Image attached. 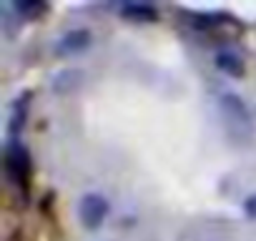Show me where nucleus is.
Instances as JSON below:
<instances>
[{
    "mask_svg": "<svg viewBox=\"0 0 256 241\" xmlns=\"http://www.w3.org/2000/svg\"><path fill=\"white\" fill-rule=\"evenodd\" d=\"M218 110L226 120V126L238 136V138H251L254 136V110L246 103V98L236 90H224L218 96Z\"/></svg>",
    "mask_w": 256,
    "mask_h": 241,
    "instance_id": "1",
    "label": "nucleus"
},
{
    "mask_svg": "<svg viewBox=\"0 0 256 241\" xmlns=\"http://www.w3.org/2000/svg\"><path fill=\"white\" fill-rule=\"evenodd\" d=\"M76 214H78V221L86 231L96 234L103 228L108 214H110V201L100 194V191H86L80 198H78V206H76Z\"/></svg>",
    "mask_w": 256,
    "mask_h": 241,
    "instance_id": "2",
    "label": "nucleus"
},
{
    "mask_svg": "<svg viewBox=\"0 0 256 241\" xmlns=\"http://www.w3.org/2000/svg\"><path fill=\"white\" fill-rule=\"evenodd\" d=\"M6 174H8L13 186H18V188L28 186V178H30V154H28L26 144L18 141V138H10L6 144Z\"/></svg>",
    "mask_w": 256,
    "mask_h": 241,
    "instance_id": "3",
    "label": "nucleus"
},
{
    "mask_svg": "<svg viewBox=\"0 0 256 241\" xmlns=\"http://www.w3.org/2000/svg\"><path fill=\"white\" fill-rule=\"evenodd\" d=\"M90 46H93V33H90V28L80 26V28H70V30L60 33L53 46V53L58 58H70V56H80Z\"/></svg>",
    "mask_w": 256,
    "mask_h": 241,
    "instance_id": "4",
    "label": "nucleus"
},
{
    "mask_svg": "<svg viewBox=\"0 0 256 241\" xmlns=\"http://www.w3.org/2000/svg\"><path fill=\"white\" fill-rule=\"evenodd\" d=\"M83 78L86 73L80 68H60L53 78H50V90L56 96H68V93H76L80 86H83Z\"/></svg>",
    "mask_w": 256,
    "mask_h": 241,
    "instance_id": "5",
    "label": "nucleus"
},
{
    "mask_svg": "<svg viewBox=\"0 0 256 241\" xmlns=\"http://www.w3.org/2000/svg\"><path fill=\"white\" fill-rule=\"evenodd\" d=\"M118 13L131 23H156L158 16H161L158 8L151 6V3H123L118 8Z\"/></svg>",
    "mask_w": 256,
    "mask_h": 241,
    "instance_id": "6",
    "label": "nucleus"
},
{
    "mask_svg": "<svg viewBox=\"0 0 256 241\" xmlns=\"http://www.w3.org/2000/svg\"><path fill=\"white\" fill-rule=\"evenodd\" d=\"M214 66L224 76H231V78H241L246 73V63H244V58L236 50H218L214 56Z\"/></svg>",
    "mask_w": 256,
    "mask_h": 241,
    "instance_id": "7",
    "label": "nucleus"
},
{
    "mask_svg": "<svg viewBox=\"0 0 256 241\" xmlns=\"http://www.w3.org/2000/svg\"><path fill=\"white\" fill-rule=\"evenodd\" d=\"M28 108H30V93L26 90V93H23V96H18V98L13 100V106H10V124H8V128H10V134H13V136H18V134L26 128Z\"/></svg>",
    "mask_w": 256,
    "mask_h": 241,
    "instance_id": "8",
    "label": "nucleus"
},
{
    "mask_svg": "<svg viewBox=\"0 0 256 241\" xmlns=\"http://www.w3.org/2000/svg\"><path fill=\"white\" fill-rule=\"evenodd\" d=\"M46 3H36V0H20V3H16L13 6V10L18 13V18L20 20H30V18H36V16H40V13H46Z\"/></svg>",
    "mask_w": 256,
    "mask_h": 241,
    "instance_id": "9",
    "label": "nucleus"
},
{
    "mask_svg": "<svg viewBox=\"0 0 256 241\" xmlns=\"http://www.w3.org/2000/svg\"><path fill=\"white\" fill-rule=\"evenodd\" d=\"M241 208H244V214H246V218H251V221H256V191H251L244 201H241Z\"/></svg>",
    "mask_w": 256,
    "mask_h": 241,
    "instance_id": "10",
    "label": "nucleus"
}]
</instances>
